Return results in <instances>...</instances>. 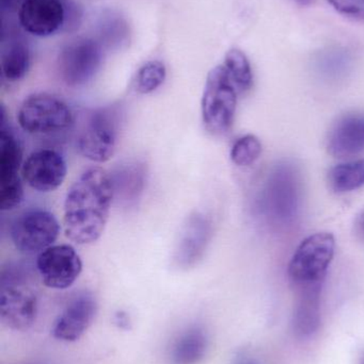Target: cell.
I'll return each instance as SVG.
<instances>
[{
	"label": "cell",
	"mask_w": 364,
	"mask_h": 364,
	"mask_svg": "<svg viewBox=\"0 0 364 364\" xmlns=\"http://www.w3.org/2000/svg\"><path fill=\"white\" fill-rule=\"evenodd\" d=\"M207 348V336L200 329H190L184 333L172 350L175 364H196L204 356Z\"/></svg>",
	"instance_id": "21"
},
{
	"label": "cell",
	"mask_w": 364,
	"mask_h": 364,
	"mask_svg": "<svg viewBox=\"0 0 364 364\" xmlns=\"http://www.w3.org/2000/svg\"><path fill=\"white\" fill-rule=\"evenodd\" d=\"M213 235L211 218L194 212L186 220L177 248L175 261L180 267L188 269L196 265L204 256Z\"/></svg>",
	"instance_id": "13"
},
{
	"label": "cell",
	"mask_w": 364,
	"mask_h": 364,
	"mask_svg": "<svg viewBox=\"0 0 364 364\" xmlns=\"http://www.w3.org/2000/svg\"><path fill=\"white\" fill-rule=\"evenodd\" d=\"M262 153L261 141L254 134H246L233 144L230 157L233 164L246 168L252 166Z\"/></svg>",
	"instance_id": "24"
},
{
	"label": "cell",
	"mask_w": 364,
	"mask_h": 364,
	"mask_svg": "<svg viewBox=\"0 0 364 364\" xmlns=\"http://www.w3.org/2000/svg\"><path fill=\"white\" fill-rule=\"evenodd\" d=\"M66 11L60 0H24L19 21L23 29L34 36H53L62 27Z\"/></svg>",
	"instance_id": "14"
},
{
	"label": "cell",
	"mask_w": 364,
	"mask_h": 364,
	"mask_svg": "<svg viewBox=\"0 0 364 364\" xmlns=\"http://www.w3.org/2000/svg\"><path fill=\"white\" fill-rule=\"evenodd\" d=\"M30 64V50L23 41H11L2 48V76L9 82H16L25 78L29 70Z\"/></svg>",
	"instance_id": "19"
},
{
	"label": "cell",
	"mask_w": 364,
	"mask_h": 364,
	"mask_svg": "<svg viewBox=\"0 0 364 364\" xmlns=\"http://www.w3.org/2000/svg\"><path fill=\"white\" fill-rule=\"evenodd\" d=\"M23 147L19 139L1 124L0 132V208L10 211L21 205L24 188L19 168L23 166Z\"/></svg>",
	"instance_id": "10"
},
{
	"label": "cell",
	"mask_w": 364,
	"mask_h": 364,
	"mask_svg": "<svg viewBox=\"0 0 364 364\" xmlns=\"http://www.w3.org/2000/svg\"><path fill=\"white\" fill-rule=\"evenodd\" d=\"M113 196L110 175L103 168H90L81 173L64 200L66 237L77 245L98 241L108 222Z\"/></svg>",
	"instance_id": "1"
},
{
	"label": "cell",
	"mask_w": 364,
	"mask_h": 364,
	"mask_svg": "<svg viewBox=\"0 0 364 364\" xmlns=\"http://www.w3.org/2000/svg\"><path fill=\"white\" fill-rule=\"evenodd\" d=\"M297 1L301 2V4H308V2L311 1V0H297Z\"/></svg>",
	"instance_id": "27"
},
{
	"label": "cell",
	"mask_w": 364,
	"mask_h": 364,
	"mask_svg": "<svg viewBox=\"0 0 364 364\" xmlns=\"http://www.w3.org/2000/svg\"><path fill=\"white\" fill-rule=\"evenodd\" d=\"M363 364H364V360H363Z\"/></svg>",
	"instance_id": "28"
},
{
	"label": "cell",
	"mask_w": 364,
	"mask_h": 364,
	"mask_svg": "<svg viewBox=\"0 0 364 364\" xmlns=\"http://www.w3.org/2000/svg\"><path fill=\"white\" fill-rule=\"evenodd\" d=\"M120 112L115 108L94 110L88 115L76 136V149L85 159L98 164L115 155L120 134Z\"/></svg>",
	"instance_id": "5"
},
{
	"label": "cell",
	"mask_w": 364,
	"mask_h": 364,
	"mask_svg": "<svg viewBox=\"0 0 364 364\" xmlns=\"http://www.w3.org/2000/svg\"><path fill=\"white\" fill-rule=\"evenodd\" d=\"M355 230L358 237L364 241V211L357 216L356 222H355Z\"/></svg>",
	"instance_id": "26"
},
{
	"label": "cell",
	"mask_w": 364,
	"mask_h": 364,
	"mask_svg": "<svg viewBox=\"0 0 364 364\" xmlns=\"http://www.w3.org/2000/svg\"><path fill=\"white\" fill-rule=\"evenodd\" d=\"M60 233L56 216L46 210L32 209L24 212L11 225V240L16 250L24 254L42 252L53 246Z\"/></svg>",
	"instance_id": "8"
},
{
	"label": "cell",
	"mask_w": 364,
	"mask_h": 364,
	"mask_svg": "<svg viewBox=\"0 0 364 364\" xmlns=\"http://www.w3.org/2000/svg\"><path fill=\"white\" fill-rule=\"evenodd\" d=\"M301 196L303 188L296 168L290 164H278L267 174L261 191V212L271 224L288 226L298 216Z\"/></svg>",
	"instance_id": "2"
},
{
	"label": "cell",
	"mask_w": 364,
	"mask_h": 364,
	"mask_svg": "<svg viewBox=\"0 0 364 364\" xmlns=\"http://www.w3.org/2000/svg\"><path fill=\"white\" fill-rule=\"evenodd\" d=\"M98 314V301L90 293H81L72 299L56 321L53 336L64 342L80 339Z\"/></svg>",
	"instance_id": "15"
},
{
	"label": "cell",
	"mask_w": 364,
	"mask_h": 364,
	"mask_svg": "<svg viewBox=\"0 0 364 364\" xmlns=\"http://www.w3.org/2000/svg\"><path fill=\"white\" fill-rule=\"evenodd\" d=\"M297 293L293 326L301 337H309L318 329L321 323V293L322 286L295 288Z\"/></svg>",
	"instance_id": "17"
},
{
	"label": "cell",
	"mask_w": 364,
	"mask_h": 364,
	"mask_svg": "<svg viewBox=\"0 0 364 364\" xmlns=\"http://www.w3.org/2000/svg\"><path fill=\"white\" fill-rule=\"evenodd\" d=\"M224 65L239 93H246L251 89L254 73L249 59L244 51L239 48H231L226 53Z\"/></svg>",
	"instance_id": "22"
},
{
	"label": "cell",
	"mask_w": 364,
	"mask_h": 364,
	"mask_svg": "<svg viewBox=\"0 0 364 364\" xmlns=\"http://www.w3.org/2000/svg\"><path fill=\"white\" fill-rule=\"evenodd\" d=\"M19 126L30 134L64 132L74 124L68 105L51 94H33L24 100L17 114Z\"/></svg>",
	"instance_id": "7"
},
{
	"label": "cell",
	"mask_w": 364,
	"mask_h": 364,
	"mask_svg": "<svg viewBox=\"0 0 364 364\" xmlns=\"http://www.w3.org/2000/svg\"><path fill=\"white\" fill-rule=\"evenodd\" d=\"M102 59V48L98 42L76 38L63 47L58 58L60 77L68 87H80L93 78Z\"/></svg>",
	"instance_id": "9"
},
{
	"label": "cell",
	"mask_w": 364,
	"mask_h": 364,
	"mask_svg": "<svg viewBox=\"0 0 364 364\" xmlns=\"http://www.w3.org/2000/svg\"><path fill=\"white\" fill-rule=\"evenodd\" d=\"M328 153L335 158H350L364 151V114L348 113L338 119L327 139Z\"/></svg>",
	"instance_id": "16"
},
{
	"label": "cell",
	"mask_w": 364,
	"mask_h": 364,
	"mask_svg": "<svg viewBox=\"0 0 364 364\" xmlns=\"http://www.w3.org/2000/svg\"><path fill=\"white\" fill-rule=\"evenodd\" d=\"M113 194L125 203H134L142 194L147 181V168L139 162H128L110 175Z\"/></svg>",
	"instance_id": "18"
},
{
	"label": "cell",
	"mask_w": 364,
	"mask_h": 364,
	"mask_svg": "<svg viewBox=\"0 0 364 364\" xmlns=\"http://www.w3.org/2000/svg\"><path fill=\"white\" fill-rule=\"evenodd\" d=\"M340 14L364 21V0H327Z\"/></svg>",
	"instance_id": "25"
},
{
	"label": "cell",
	"mask_w": 364,
	"mask_h": 364,
	"mask_svg": "<svg viewBox=\"0 0 364 364\" xmlns=\"http://www.w3.org/2000/svg\"><path fill=\"white\" fill-rule=\"evenodd\" d=\"M38 299L21 272L10 269L2 275L0 284V320L9 328L26 331L33 324Z\"/></svg>",
	"instance_id": "6"
},
{
	"label": "cell",
	"mask_w": 364,
	"mask_h": 364,
	"mask_svg": "<svg viewBox=\"0 0 364 364\" xmlns=\"http://www.w3.org/2000/svg\"><path fill=\"white\" fill-rule=\"evenodd\" d=\"M166 77V66L162 62L157 60L147 62L137 73L135 89L143 95L153 93L165 82Z\"/></svg>",
	"instance_id": "23"
},
{
	"label": "cell",
	"mask_w": 364,
	"mask_h": 364,
	"mask_svg": "<svg viewBox=\"0 0 364 364\" xmlns=\"http://www.w3.org/2000/svg\"><path fill=\"white\" fill-rule=\"evenodd\" d=\"M36 269L45 286L57 290L70 288L83 271V262L73 246L53 245L36 258Z\"/></svg>",
	"instance_id": "11"
},
{
	"label": "cell",
	"mask_w": 364,
	"mask_h": 364,
	"mask_svg": "<svg viewBox=\"0 0 364 364\" xmlns=\"http://www.w3.org/2000/svg\"><path fill=\"white\" fill-rule=\"evenodd\" d=\"M328 183L336 193L352 192L364 186V159L333 166L328 172Z\"/></svg>",
	"instance_id": "20"
},
{
	"label": "cell",
	"mask_w": 364,
	"mask_h": 364,
	"mask_svg": "<svg viewBox=\"0 0 364 364\" xmlns=\"http://www.w3.org/2000/svg\"><path fill=\"white\" fill-rule=\"evenodd\" d=\"M68 166L66 160L53 149L34 151L21 166L24 181L38 192H53L57 190L66 177Z\"/></svg>",
	"instance_id": "12"
},
{
	"label": "cell",
	"mask_w": 364,
	"mask_h": 364,
	"mask_svg": "<svg viewBox=\"0 0 364 364\" xmlns=\"http://www.w3.org/2000/svg\"><path fill=\"white\" fill-rule=\"evenodd\" d=\"M239 93L224 64L216 66L209 73L201 111L203 124L209 134L222 136L231 129L236 113Z\"/></svg>",
	"instance_id": "3"
},
{
	"label": "cell",
	"mask_w": 364,
	"mask_h": 364,
	"mask_svg": "<svg viewBox=\"0 0 364 364\" xmlns=\"http://www.w3.org/2000/svg\"><path fill=\"white\" fill-rule=\"evenodd\" d=\"M335 250V237L329 232L314 233L303 240L288 264L293 287L323 286Z\"/></svg>",
	"instance_id": "4"
}]
</instances>
